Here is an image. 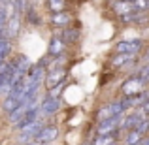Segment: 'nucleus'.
Masks as SVG:
<instances>
[{"mask_svg": "<svg viewBox=\"0 0 149 145\" xmlns=\"http://www.w3.org/2000/svg\"><path fill=\"white\" fill-rule=\"evenodd\" d=\"M123 113H125V109H123L121 100H113V102H109V104H104L98 111H96V119H98V123H100V121L111 119V117L123 115Z\"/></svg>", "mask_w": 149, "mask_h": 145, "instance_id": "f257e3e1", "label": "nucleus"}, {"mask_svg": "<svg viewBox=\"0 0 149 145\" xmlns=\"http://www.w3.org/2000/svg\"><path fill=\"white\" fill-rule=\"evenodd\" d=\"M66 76H68L66 68L58 66V68H53V70H49V72L45 74V81H44V83H45V87H47V89H53V87H57V85L64 83Z\"/></svg>", "mask_w": 149, "mask_h": 145, "instance_id": "f03ea898", "label": "nucleus"}, {"mask_svg": "<svg viewBox=\"0 0 149 145\" xmlns=\"http://www.w3.org/2000/svg\"><path fill=\"white\" fill-rule=\"evenodd\" d=\"M119 123H121V115L111 117V119H106V121H100V123H98V126H96V134H98V136H106V134H117Z\"/></svg>", "mask_w": 149, "mask_h": 145, "instance_id": "7ed1b4c3", "label": "nucleus"}, {"mask_svg": "<svg viewBox=\"0 0 149 145\" xmlns=\"http://www.w3.org/2000/svg\"><path fill=\"white\" fill-rule=\"evenodd\" d=\"M42 128H44V123L38 119L36 123H32V124H29V126L21 128V130H19V138H21L23 143H29V142H32V139L36 138L38 132H40Z\"/></svg>", "mask_w": 149, "mask_h": 145, "instance_id": "20e7f679", "label": "nucleus"}, {"mask_svg": "<svg viewBox=\"0 0 149 145\" xmlns=\"http://www.w3.org/2000/svg\"><path fill=\"white\" fill-rule=\"evenodd\" d=\"M58 108H61V100H58V98L45 96V98H44V102L40 104V115H44V117H51V115H55V113L58 111Z\"/></svg>", "mask_w": 149, "mask_h": 145, "instance_id": "39448f33", "label": "nucleus"}, {"mask_svg": "<svg viewBox=\"0 0 149 145\" xmlns=\"http://www.w3.org/2000/svg\"><path fill=\"white\" fill-rule=\"evenodd\" d=\"M38 119H40V105H32V108L26 109V113L17 121L15 128H17V130H21V128H25V126H29V124L36 123Z\"/></svg>", "mask_w": 149, "mask_h": 145, "instance_id": "423d86ee", "label": "nucleus"}, {"mask_svg": "<svg viewBox=\"0 0 149 145\" xmlns=\"http://www.w3.org/2000/svg\"><path fill=\"white\" fill-rule=\"evenodd\" d=\"M57 138H58V128L47 124V126H44L40 132H38V136L34 138V142H40V143H53Z\"/></svg>", "mask_w": 149, "mask_h": 145, "instance_id": "0eeeda50", "label": "nucleus"}, {"mask_svg": "<svg viewBox=\"0 0 149 145\" xmlns=\"http://www.w3.org/2000/svg\"><path fill=\"white\" fill-rule=\"evenodd\" d=\"M19 28H21V15L15 13V11L11 10L10 19H8V25H6V36L8 38H17Z\"/></svg>", "mask_w": 149, "mask_h": 145, "instance_id": "6e6552de", "label": "nucleus"}, {"mask_svg": "<svg viewBox=\"0 0 149 145\" xmlns=\"http://www.w3.org/2000/svg\"><path fill=\"white\" fill-rule=\"evenodd\" d=\"M143 89V83L138 79L136 76H130L127 81L123 83V87H121V91H123V96H128V94H136V92H142Z\"/></svg>", "mask_w": 149, "mask_h": 145, "instance_id": "1a4fd4ad", "label": "nucleus"}, {"mask_svg": "<svg viewBox=\"0 0 149 145\" xmlns=\"http://www.w3.org/2000/svg\"><path fill=\"white\" fill-rule=\"evenodd\" d=\"M142 51V42H130V40H125L119 42L115 45V53H128V55H138Z\"/></svg>", "mask_w": 149, "mask_h": 145, "instance_id": "9d476101", "label": "nucleus"}, {"mask_svg": "<svg viewBox=\"0 0 149 145\" xmlns=\"http://www.w3.org/2000/svg\"><path fill=\"white\" fill-rule=\"evenodd\" d=\"M64 47H66V44L62 42V38L61 36H53L51 38V42H49V47H47V55L49 57H61L62 53H64Z\"/></svg>", "mask_w": 149, "mask_h": 145, "instance_id": "9b49d317", "label": "nucleus"}, {"mask_svg": "<svg viewBox=\"0 0 149 145\" xmlns=\"http://www.w3.org/2000/svg\"><path fill=\"white\" fill-rule=\"evenodd\" d=\"M113 11H115L117 15H128V13H132V11H136V8H134V2H128V0H115L113 2Z\"/></svg>", "mask_w": 149, "mask_h": 145, "instance_id": "f8f14e48", "label": "nucleus"}, {"mask_svg": "<svg viewBox=\"0 0 149 145\" xmlns=\"http://www.w3.org/2000/svg\"><path fill=\"white\" fill-rule=\"evenodd\" d=\"M70 21H72V15L68 11H57L51 15V25L55 26H68Z\"/></svg>", "mask_w": 149, "mask_h": 145, "instance_id": "ddd939ff", "label": "nucleus"}, {"mask_svg": "<svg viewBox=\"0 0 149 145\" xmlns=\"http://www.w3.org/2000/svg\"><path fill=\"white\" fill-rule=\"evenodd\" d=\"M134 60V55H128V53H115V57L111 58V64L115 66V68H121V66L125 64H132Z\"/></svg>", "mask_w": 149, "mask_h": 145, "instance_id": "4468645a", "label": "nucleus"}, {"mask_svg": "<svg viewBox=\"0 0 149 145\" xmlns=\"http://www.w3.org/2000/svg\"><path fill=\"white\" fill-rule=\"evenodd\" d=\"M61 38H62L64 44L77 42V40H79V30H76V28H64V30H62V34H61Z\"/></svg>", "mask_w": 149, "mask_h": 145, "instance_id": "2eb2a0df", "label": "nucleus"}, {"mask_svg": "<svg viewBox=\"0 0 149 145\" xmlns=\"http://www.w3.org/2000/svg\"><path fill=\"white\" fill-rule=\"evenodd\" d=\"M117 139V134H106V136H98L93 139V145H113Z\"/></svg>", "mask_w": 149, "mask_h": 145, "instance_id": "dca6fc26", "label": "nucleus"}, {"mask_svg": "<svg viewBox=\"0 0 149 145\" xmlns=\"http://www.w3.org/2000/svg\"><path fill=\"white\" fill-rule=\"evenodd\" d=\"M142 138H143V134L142 132H138L136 128H132V130H128V136H127V145H138L140 142H142Z\"/></svg>", "mask_w": 149, "mask_h": 145, "instance_id": "f3484780", "label": "nucleus"}, {"mask_svg": "<svg viewBox=\"0 0 149 145\" xmlns=\"http://www.w3.org/2000/svg\"><path fill=\"white\" fill-rule=\"evenodd\" d=\"M47 2V8L53 13H57V11H64L66 8V0H45Z\"/></svg>", "mask_w": 149, "mask_h": 145, "instance_id": "a211bd4d", "label": "nucleus"}, {"mask_svg": "<svg viewBox=\"0 0 149 145\" xmlns=\"http://www.w3.org/2000/svg\"><path fill=\"white\" fill-rule=\"evenodd\" d=\"M134 76L138 77V79L142 81L143 85H146V83H149V62H147V64H143L142 68H138V72H136Z\"/></svg>", "mask_w": 149, "mask_h": 145, "instance_id": "6ab92c4d", "label": "nucleus"}, {"mask_svg": "<svg viewBox=\"0 0 149 145\" xmlns=\"http://www.w3.org/2000/svg\"><path fill=\"white\" fill-rule=\"evenodd\" d=\"M134 8L138 11H147L149 10V0H134Z\"/></svg>", "mask_w": 149, "mask_h": 145, "instance_id": "aec40b11", "label": "nucleus"}, {"mask_svg": "<svg viewBox=\"0 0 149 145\" xmlns=\"http://www.w3.org/2000/svg\"><path fill=\"white\" fill-rule=\"evenodd\" d=\"M26 145H51V143H40V142H34V139H32V142H29Z\"/></svg>", "mask_w": 149, "mask_h": 145, "instance_id": "412c9836", "label": "nucleus"}, {"mask_svg": "<svg viewBox=\"0 0 149 145\" xmlns=\"http://www.w3.org/2000/svg\"><path fill=\"white\" fill-rule=\"evenodd\" d=\"M138 145H149V138H142V142H140Z\"/></svg>", "mask_w": 149, "mask_h": 145, "instance_id": "4be33fe9", "label": "nucleus"}, {"mask_svg": "<svg viewBox=\"0 0 149 145\" xmlns=\"http://www.w3.org/2000/svg\"><path fill=\"white\" fill-rule=\"evenodd\" d=\"M6 64V60H4V58H0V70H2V66Z\"/></svg>", "mask_w": 149, "mask_h": 145, "instance_id": "5701e85b", "label": "nucleus"}, {"mask_svg": "<svg viewBox=\"0 0 149 145\" xmlns=\"http://www.w3.org/2000/svg\"><path fill=\"white\" fill-rule=\"evenodd\" d=\"M128 2H134V0H128Z\"/></svg>", "mask_w": 149, "mask_h": 145, "instance_id": "b1692460", "label": "nucleus"}]
</instances>
